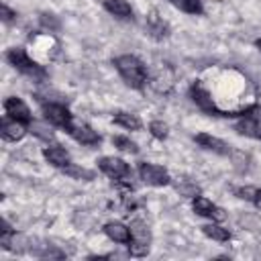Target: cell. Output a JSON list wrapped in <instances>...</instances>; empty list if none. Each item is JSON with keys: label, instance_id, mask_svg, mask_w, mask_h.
<instances>
[{"label": "cell", "instance_id": "obj_31", "mask_svg": "<svg viewBox=\"0 0 261 261\" xmlns=\"http://www.w3.org/2000/svg\"><path fill=\"white\" fill-rule=\"evenodd\" d=\"M14 18H16V12L10 10L6 4H2V20H4V22H12Z\"/></svg>", "mask_w": 261, "mask_h": 261}, {"label": "cell", "instance_id": "obj_8", "mask_svg": "<svg viewBox=\"0 0 261 261\" xmlns=\"http://www.w3.org/2000/svg\"><path fill=\"white\" fill-rule=\"evenodd\" d=\"M67 133L82 145H98L100 143V135L88 126L86 122H71V126L67 128Z\"/></svg>", "mask_w": 261, "mask_h": 261}, {"label": "cell", "instance_id": "obj_17", "mask_svg": "<svg viewBox=\"0 0 261 261\" xmlns=\"http://www.w3.org/2000/svg\"><path fill=\"white\" fill-rule=\"evenodd\" d=\"M112 120H114V124H118L126 130H139L141 128V118L133 112H116L112 116Z\"/></svg>", "mask_w": 261, "mask_h": 261}, {"label": "cell", "instance_id": "obj_18", "mask_svg": "<svg viewBox=\"0 0 261 261\" xmlns=\"http://www.w3.org/2000/svg\"><path fill=\"white\" fill-rule=\"evenodd\" d=\"M202 232H204L208 239L218 241V243H226V241L230 239L228 228H224V226H220V224H204V226H202Z\"/></svg>", "mask_w": 261, "mask_h": 261}, {"label": "cell", "instance_id": "obj_25", "mask_svg": "<svg viewBox=\"0 0 261 261\" xmlns=\"http://www.w3.org/2000/svg\"><path fill=\"white\" fill-rule=\"evenodd\" d=\"M63 171H65L67 175L75 177V179H92V177H94V173H92L90 169L80 167V165H73V163H69L67 167H63Z\"/></svg>", "mask_w": 261, "mask_h": 261}, {"label": "cell", "instance_id": "obj_30", "mask_svg": "<svg viewBox=\"0 0 261 261\" xmlns=\"http://www.w3.org/2000/svg\"><path fill=\"white\" fill-rule=\"evenodd\" d=\"M234 194H237L239 198H243V200L253 202V200H255V194H257V188H253V186H243V188H237Z\"/></svg>", "mask_w": 261, "mask_h": 261}, {"label": "cell", "instance_id": "obj_19", "mask_svg": "<svg viewBox=\"0 0 261 261\" xmlns=\"http://www.w3.org/2000/svg\"><path fill=\"white\" fill-rule=\"evenodd\" d=\"M171 4L175 8H179L181 12L186 14H202L204 12V6H202V0H171Z\"/></svg>", "mask_w": 261, "mask_h": 261}, {"label": "cell", "instance_id": "obj_24", "mask_svg": "<svg viewBox=\"0 0 261 261\" xmlns=\"http://www.w3.org/2000/svg\"><path fill=\"white\" fill-rule=\"evenodd\" d=\"M175 190L179 192V196H186V198H196V196H200V188H198V184L188 181V179L179 181V184L175 186Z\"/></svg>", "mask_w": 261, "mask_h": 261}, {"label": "cell", "instance_id": "obj_32", "mask_svg": "<svg viewBox=\"0 0 261 261\" xmlns=\"http://www.w3.org/2000/svg\"><path fill=\"white\" fill-rule=\"evenodd\" d=\"M212 218L220 222V220H224V218H226V212H224L222 208H218V206H216V208H214V214H212Z\"/></svg>", "mask_w": 261, "mask_h": 261}, {"label": "cell", "instance_id": "obj_22", "mask_svg": "<svg viewBox=\"0 0 261 261\" xmlns=\"http://www.w3.org/2000/svg\"><path fill=\"white\" fill-rule=\"evenodd\" d=\"M112 145H114L116 149L124 151V153H137V151H139L137 143H135V141H130V139H128V137H124V135H116V137H112Z\"/></svg>", "mask_w": 261, "mask_h": 261}, {"label": "cell", "instance_id": "obj_26", "mask_svg": "<svg viewBox=\"0 0 261 261\" xmlns=\"http://www.w3.org/2000/svg\"><path fill=\"white\" fill-rule=\"evenodd\" d=\"M31 133H33V135H37V137H39V139H43V141H53V139H55L53 130H51L49 126L41 124V122H33V124H31Z\"/></svg>", "mask_w": 261, "mask_h": 261}, {"label": "cell", "instance_id": "obj_28", "mask_svg": "<svg viewBox=\"0 0 261 261\" xmlns=\"http://www.w3.org/2000/svg\"><path fill=\"white\" fill-rule=\"evenodd\" d=\"M241 116L251 118V120H255V122H261V106H259V104H249V106L241 112Z\"/></svg>", "mask_w": 261, "mask_h": 261}, {"label": "cell", "instance_id": "obj_2", "mask_svg": "<svg viewBox=\"0 0 261 261\" xmlns=\"http://www.w3.org/2000/svg\"><path fill=\"white\" fill-rule=\"evenodd\" d=\"M6 59L10 61V65H14L18 71H22L24 75H29V77H33V80H45V77H47L43 65H39L35 59H31L29 53H27L22 47H12V49L6 53Z\"/></svg>", "mask_w": 261, "mask_h": 261}, {"label": "cell", "instance_id": "obj_20", "mask_svg": "<svg viewBox=\"0 0 261 261\" xmlns=\"http://www.w3.org/2000/svg\"><path fill=\"white\" fill-rule=\"evenodd\" d=\"M192 208H194V212H196V214L212 218V214H214V208H216V206L212 204V200H208V198H204V196H196V198H194Z\"/></svg>", "mask_w": 261, "mask_h": 261}, {"label": "cell", "instance_id": "obj_34", "mask_svg": "<svg viewBox=\"0 0 261 261\" xmlns=\"http://www.w3.org/2000/svg\"><path fill=\"white\" fill-rule=\"evenodd\" d=\"M257 47H259V51H261V39H259V41H257Z\"/></svg>", "mask_w": 261, "mask_h": 261}, {"label": "cell", "instance_id": "obj_14", "mask_svg": "<svg viewBox=\"0 0 261 261\" xmlns=\"http://www.w3.org/2000/svg\"><path fill=\"white\" fill-rule=\"evenodd\" d=\"M234 130L239 135H245V137H251V139H261V122H255V120L245 118V116L234 124Z\"/></svg>", "mask_w": 261, "mask_h": 261}, {"label": "cell", "instance_id": "obj_16", "mask_svg": "<svg viewBox=\"0 0 261 261\" xmlns=\"http://www.w3.org/2000/svg\"><path fill=\"white\" fill-rule=\"evenodd\" d=\"M147 27H149V33L155 37V39H163L165 35H167V24H165V20L153 10V12H149V16H147Z\"/></svg>", "mask_w": 261, "mask_h": 261}, {"label": "cell", "instance_id": "obj_7", "mask_svg": "<svg viewBox=\"0 0 261 261\" xmlns=\"http://www.w3.org/2000/svg\"><path fill=\"white\" fill-rule=\"evenodd\" d=\"M139 175L145 184L149 186H155V188H161V186H167L169 184V173L165 167L157 165V163H141L139 167Z\"/></svg>", "mask_w": 261, "mask_h": 261}, {"label": "cell", "instance_id": "obj_9", "mask_svg": "<svg viewBox=\"0 0 261 261\" xmlns=\"http://www.w3.org/2000/svg\"><path fill=\"white\" fill-rule=\"evenodd\" d=\"M194 141H196L200 147H204L206 151H212V153H218V155H230V153H232V147H230L228 143H224L222 139L212 137V135H208V133L196 135Z\"/></svg>", "mask_w": 261, "mask_h": 261}, {"label": "cell", "instance_id": "obj_27", "mask_svg": "<svg viewBox=\"0 0 261 261\" xmlns=\"http://www.w3.org/2000/svg\"><path fill=\"white\" fill-rule=\"evenodd\" d=\"M149 133L155 137V139H165L167 137V124L165 122H161V120H153L151 124H149Z\"/></svg>", "mask_w": 261, "mask_h": 261}, {"label": "cell", "instance_id": "obj_15", "mask_svg": "<svg viewBox=\"0 0 261 261\" xmlns=\"http://www.w3.org/2000/svg\"><path fill=\"white\" fill-rule=\"evenodd\" d=\"M104 8L118 18H130L133 16V8L126 0H104Z\"/></svg>", "mask_w": 261, "mask_h": 261}, {"label": "cell", "instance_id": "obj_4", "mask_svg": "<svg viewBox=\"0 0 261 261\" xmlns=\"http://www.w3.org/2000/svg\"><path fill=\"white\" fill-rule=\"evenodd\" d=\"M190 96H192L194 104H196L200 110H204V112H208V114H216V116H222L220 108L216 106V102H214V98H212V92H210V90H208L204 84L196 82V84L190 88Z\"/></svg>", "mask_w": 261, "mask_h": 261}, {"label": "cell", "instance_id": "obj_10", "mask_svg": "<svg viewBox=\"0 0 261 261\" xmlns=\"http://www.w3.org/2000/svg\"><path fill=\"white\" fill-rule=\"evenodd\" d=\"M4 110L10 118L14 120H20V122H31V110L29 106L20 100V98H8L4 102Z\"/></svg>", "mask_w": 261, "mask_h": 261}, {"label": "cell", "instance_id": "obj_33", "mask_svg": "<svg viewBox=\"0 0 261 261\" xmlns=\"http://www.w3.org/2000/svg\"><path fill=\"white\" fill-rule=\"evenodd\" d=\"M253 204H255L257 208H261V190H257V194H255V200H253Z\"/></svg>", "mask_w": 261, "mask_h": 261}, {"label": "cell", "instance_id": "obj_1", "mask_svg": "<svg viewBox=\"0 0 261 261\" xmlns=\"http://www.w3.org/2000/svg\"><path fill=\"white\" fill-rule=\"evenodd\" d=\"M114 67L120 73V77L124 80L126 86L141 90L147 84V69L143 65V61L135 55H118L114 59Z\"/></svg>", "mask_w": 261, "mask_h": 261}, {"label": "cell", "instance_id": "obj_6", "mask_svg": "<svg viewBox=\"0 0 261 261\" xmlns=\"http://www.w3.org/2000/svg\"><path fill=\"white\" fill-rule=\"evenodd\" d=\"M43 116H45L47 122H51L55 126H61V128H69L71 122H73V116L69 114V110L63 104H55V102L43 104Z\"/></svg>", "mask_w": 261, "mask_h": 261}, {"label": "cell", "instance_id": "obj_3", "mask_svg": "<svg viewBox=\"0 0 261 261\" xmlns=\"http://www.w3.org/2000/svg\"><path fill=\"white\" fill-rule=\"evenodd\" d=\"M149 245H151V230L147 226V222L135 218L130 222V241H128V253L133 257H145L149 253Z\"/></svg>", "mask_w": 261, "mask_h": 261}, {"label": "cell", "instance_id": "obj_21", "mask_svg": "<svg viewBox=\"0 0 261 261\" xmlns=\"http://www.w3.org/2000/svg\"><path fill=\"white\" fill-rule=\"evenodd\" d=\"M230 159H232V167H234L239 173L249 171V167H251V157H249L245 151H234V149H232Z\"/></svg>", "mask_w": 261, "mask_h": 261}, {"label": "cell", "instance_id": "obj_5", "mask_svg": "<svg viewBox=\"0 0 261 261\" xmlns=\"http://www.w3.org/2000/svg\"><path fill=\"white\" fill-rule=\"evenodd\" d=\"M98 167H100L108 177H112V179H128V177L133 175L128 163H126L124 159H120V157H102V159L98 161Z\"/></svg>", "mask_w": 261, "mask_h": 261}, {"label": "cell", "instance_id": "obj_23", "mask_svg": "<svg viewBox=\"0 0 261 261\" xmlns=\"http://www.w3.org/2000/svg\"><path fill=\"white\" fill-rule=\"evenodd\" d=\"M237 222H239L243 228H247V230H259V228H261L259 218H257L255 214H251V212H241L239 218H237Z\"/></svg>", "mask_w": 261, "mask_h": 261}, {"label": "cell", "instance_id": "obj_12", "mask_svg": "<svg viewBox=\"0 0 261 261\" xmlns=\"http://www.w3.org/2000/svg\"><path fill=\"white\" fill-rule=\"evenodd\" d=\"M43 155H45V159L53 165V167H59V169H63V167H67L71 161H69V153L63 149V147H59V145H51V147H47L45 151H43Z\"/></svg>", "mask_w": 261, "mask_h": 261}, {"label": "cell", "instance_id": "obj_13", "mask_svg": "<svg viewBox=\"0 0 261 261\" xmlns=\"http://www.w3.org/2000/svg\"><path fill=\"white\" fill-rule=\"evenodd\" d=\"M104 232L114 243H128L130 241V226H126V224H122L118 220L104 224Z\"/></svg>", "mask_w": 261, "mask_h": 261}, {"label": "cell", "instance_id": "obj_11", "mask_svg": "<svg viewBox=\"0 0 261 261\" xmlns=\"http://www.w3.org/2000/svg\"><path fill=\"white\" fill-rule=\"evenodd\" d=\"M0 133L6 141H20L24 135H27V128H24V122L20 120H14V118H4L2 120V126H0Z\"/></svg>", "mask_w": 261, "mask_h": 261}, {"label": "cell", "instance_id": "obj_29", "mask_svg": "<svg viewBox=\"0 0 261 261\" xmlns=\"http://www.w3.org/2000/svg\"><path fill=\"white\" fill-rule=\"evenodd\" d=\"M39 20H41V24H43L45 29H49V33H53V31H57V29H59V20H57L53 14H47V12H43Z\"/></svg>", "mask_w": 261, "mask_h": 261}]
</instances>
